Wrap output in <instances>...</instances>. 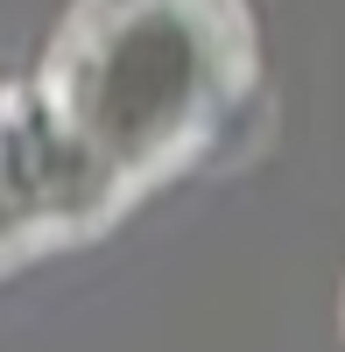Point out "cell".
Returning <instances> with one entry per match:
<instances>
[{
    "label": "cell",
    "mask_w": 345,
    "mask_h": 352,
    "mask_svg": "<svg viewBox=\"0 0 345 352\" xmlns=\"http://www.w3.org/2000/svg\"><path fill=\"white\" fill-rule=\"evenodd\" d=\"M247 85V0H78L21 92L56 240L113 226L190 169Z\"/></svg>",
    "instance_id": "6da1fadb"
},
{
    "label": "cell",
    "mask_w": 345,
    "mask_h": 352,
    "mask_svg": "<svg viewBox=\"0 0 345 352\" xmlns=\"http://www.w3.org/2000/svg\"><path fill=\"white\" fill-rule=\"evenodd\" d=\"M56 247V219L43 197V162L28 134V99L0 92V275L21 268L28 254Z\"/></svg>",
    "instance_id": "7a4b0ae2"
}]
</instances>
